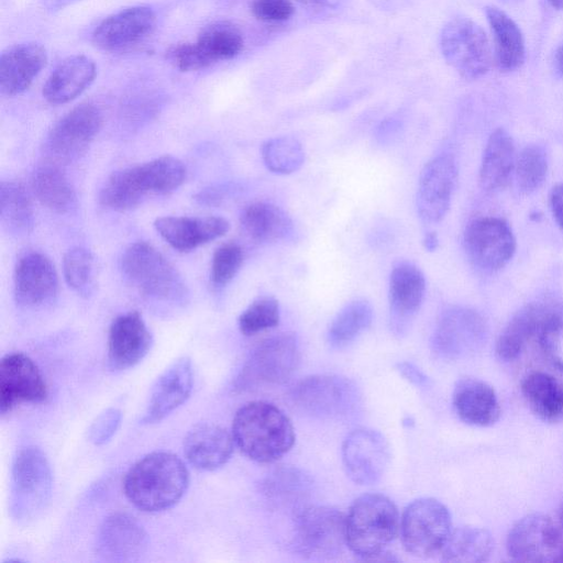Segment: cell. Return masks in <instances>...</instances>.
Instances as JSON below:
<instances>
[{"label":"cell","instance_id":"27","mask_svg":"<svg viewBox=\"0 0 563 563\" xmlns=\"http://www.w3.org/2000/svg\"><path fill=\"white\" fill-rule=\"evenodd\" d=\"M234 439L225 428L216 423L196 424L184 439V454L197 470L214 471L232 456Z\"/></svg>","mask_w":563,"mask_h":563},{"label":"cell","instance_id":"51","mask_svg":"<svg viewBox=\"0 0 563 563\" xmlns=\"http://www.w3.org/2000/svg\"><path fill=\"white\" fill-rule=\"evenodd\" d=\"M398 369L402 376H405L408 380L416 384L417 386H423L427 384L426 376L412 364L406 362L400 363L398 364Z\"/></svg>","mask_w":563,"mask_h":563},{"label":"cell","instance_id":"33","mask_svg":"<svg viewBox=\"0 0 563 563\" xmlns=\"http://www.w3.org/2000/svg\"><path fill=\"white\" fill-rule=\"evenodd\" d=\"M240 224L243 232L257 243L283 240L292 229L290 217L280 207L266 201L247 205L241 212Z\"/></svg>","mask_w":563,"mask_h":563},{"label":"cell","instance_id":"8","mask_svg":"<svg viewBox=\"0 0 563 563\" xmlns=\"http://www.w3.org/2000/svg\"><path fill=\"white\" fill-rule=\"evenodd\" d=\"M439 46L445 62L464 79H478L490 68L493 54L488 37L468 18L450 20L441 30Z\"/></svg>","mask_w":563,"mask_h":563},{"label":"cell","instance_id":"18","mask_svg":"<svg viewBox=\"0 0 563 563\" xmlns=\"http://www.w3.org/2000/svg\"><path fill=\"white\" fill-rule=\"evenodd\" d=\"M45 379L32 358L15 352L0 363V411L2 416L23 402H42L47 398Z\"/></svg>","mask_w":563,"mask_h":563},{"label":"cell","instance_id":"32","mask_svg":"<svg viewBox=\"0 0 563 563\" xmlns=\"http://www.w3.org/2000/svg\"><path fill=\"white\" fill-rule=\"evenodd\" d=\"M521 394L542 421L563 422V383L558 378L545 372H531L522 379Z\"/></svg>","mask_w":563,"mask_h":563},{"label":"cell","instance_id":"38","mask_svg":"<svg viewBox=\"0 0 563 563\" xmlns=\"http://www.w3.org/2000/svg\"><path fill=\"white\" fill-rule=\"evenodd\" d=\"M373 321V307L364 298L347 302L333 318L328 330V342L340 349L352 343Z\"/></svg>","mask_w":563,"mask_h":563},{"label":"cell","instance_id":"4","mask_svg":"<svg viewBox=\"0 0 563 563\" xmlns=\"http://www.w3.org/2000/svg\"><path fill=\"white\" fill-rule=\"evenodd\" d=\"M400 528L396 505L385 495L364 494L345 516V543L364 560L382 555Z\"/></svg>","mask_w":563,"mask_h":563},{"label":"cell","instance_id":"13","mask_svg":"<svg viewBox=\"0 0 563 563\" xmlns=\"http://www.w3.org/2000/svg\"><path fill=\"white\" fill-rule=\"evenodd\" d=\"M508 555L517 562H563V536L550 517L530 514L520 518L507 536Z\"/></svg>","mask_w":563,"mask_h":563},{"label":"cell","instance_id":"16","mask_svg":"<svg viewBox=\"0 0 563 563\" xmlns=\"http://www.w3.org/2000/svg\"><path fill=\"white\" fill-rule=\"evenodd\" d=\"M390 460L385 437L373 429L350 432L342 444V462L347 476L356 484L373 485L384 476Z\"/></svg>","mask_w":563,"mask_h":563},{"label":"cell","instance_id":"26","mask_svg":"<svg viewBox=\"0 0 563 563\" xmlns=\"http://www.w3.org/2000/svg\"><path fill=\"white\" fill-rule=\"evenodd\" d=\"M97 545L108 561H134L146 551L148 537L133 517L115 512L101 525Z\"/></svg>","mask_w":563,"mask_h":563},{"label":"cell","instance_id":"17","mask_svg":"<svg viewBox=\"0 0 563 563\" xmlns=\"http://www.w3.org/2000/svg\"><path fill=\"white\" fill-rule=\"evenodd\" d=\"M457 181L455 158L448 153L430 159L422 168L417 188V211L426 223H438L448 213Z\"/></svg>","mask_w":563,"mask_h":563},{"label":"cell","instance_id":"55","mask_svg":"<svg viewBox=\"0 0 563 563\" xmlns=\"http://www.w3.org/2000/svg\"><path fill=\"white\" fill-rule=\"evenodd\" d=\"M424 247L429 251H433L438 246V238L433 232L426 234L423 240Z\"/></svg>","mask_w":563,"mask_h":563},{"label":"cell","instance_id":"5","mask_svg":"<svg viewBox=\"0 0 563 563\" xmlns=\"http://www.w3.org/2000/svg\"><path fill=\"white\" fill-rule=\"evenodd\" d=\"M52 471L44 452L34 445L21 449L12 464L10 511L19 522L36 518L52 494Z\"/></svg>","mask_w":563,"mask_h":563},{"label":"cell","instance_id":"23","mask_svg":"<svg viewBox=\"0 0 563 563\" xmlns=\"http://www.w3.org/2000/svg\"><path fill=\"white\" fill-rule=\"evenodd\" d=\"M152 334L136 311L118 316L108 334V366L121 372L139 364L150 352Z\"/></svg>","mask_w":563,"mask_h":563},{"label":"cell","instance_id":"39","mask_svg":"<svg viewBox=\"0 0 563 563\" xmlns=\"http://www.w3.org/2000/svg\"><path fill=\"white\" fill-rule=\"evenodd\" d=\"M311 484L310 477L301 470L282 466L265 478L263 492L278 506H296L308 497Z\"/></svg>","mask_w":563,"mask_h":563},{"label":"cell","instance_id":"28","mask_svg":"<svg viewBox=\"0 0 563 563\" xmlns=\"http://www.w3.org/2000/svg\"><path fill=\"white\" fill-rule=\"evenodd\" d=\"M46 62V49L40 43H21L5 49L0 57L1 93L13 97L25 91Z\"/></svg>","mask_w":563,"mask_h":563},{"label":"cell","instance_id":"21","mask_svg":"<svg viewBox=\"0 0 563 563\" xmlns=\"http://www.w3.org/2000/svg\"><path fill=\"white\" fill-rule=\"evenodd\" d=\"M155 25L156 14L150 7L125 8L98 24L92 33V43L107 52L124 51L143 42Z\"/></svg>","mask_w":563,"mask_h":563},{"label":"cell","instance_id":"3","mask_svg":"<svg viewBox=\"0 0 563 563\" xmlns=\"http://www.w3.org/2000/svg\"><path fill=\"white\" fill-rule=\"evenodd\" d=\"M186 168L178 158L164 155L112 173L99 192L100 203L115 211L139 206L148 195H168L181 186Z\"/></svg>","mask_w":563,"mask_h":563},{"label":"cell","instance_id":"15","mask_svg":"<svg viewBox=\"0 0 563 563\" xmlns=\"http://www.w3.org/2000/svg\"><path fill=\"white\" fill-rule=\"evenodd\" d=\"M486 331V322L481 313L467 307L453 306L439 317L432 346L442 357L460 358L482 344Z\"/></svg>","mask_w":563,"mask_h":563},{"label":"cell","instance_id":"19","mask_svg":"<svg viewBox=\"0 0 563 563\" xmlns=\"http://www.w3.org/2000/svg\"><path fill=\"white\" fill-rule=\"evenodd\" d=\"M426 292V278L413 263L401 261L394 265L388 284L389 324L391 331L404 335L417 312Z\"/></svg>","mask_w":563,"mask_h":563},{"label":"cell","instance_id":"43","mask_svg":"<svg viewBox=\"0 0 563 563\" xmlns=\"http://www.w3.org/2000/svg\"><path fill=\"white\" fill-rule=\"evenodd\" d=\"M63 273L66 284L81 296L93 289L95 260L92 254L80 246L68 250L63 258Z\"/></svg>","mask_w":563,"mask_h":563},{"label":"cell","instance_id":"37","mask_svg":"<svg viewBox=\"0 0 563 563\" xmlns=\"http://www.w3.org/2000/svg\"><path fill=\"white\" fill-rule=\"evenodd\" d=\"M211 65L238 56L244 46L241 30L229 21H217L206 25L196 41Z\"/></svg>","mask_w":563,"mask_h":563},{"label":"cell","instance_id":"20","mask_svg":"<svg viewBox=\"0 0 563 563\" xmlns=\"http://www.w3.org/2000/svg\"><path fill=\"white\" fill-rule=\"evenodd\" d=\"M563 313V306L554 300H538L522 307L509 320L496 342V354L505 361L516 360L527 344L538 339L549 321Z\"/></svg>","mask_w":563,"mask_h":563},{"label":"cell","instance_id":"45","mask_svg":"<svg viewBox=\"0 0 563 563\" xmlns=\"http://www.w3.org/2000/svg\"><path fill=\"white\" fill-rule=\"evenodd\" d=\"M244 253L238 243L229 242L219 246L211 260L210 282L216 288L225 287L242 266Z\"/></svg>","mask_w":563,"mask_h":563},{"label":"cell","instance_id":"11","mask_svg":"<svg viewBox=\"0 0 563 563\" xmlns=\"http://www.w3.org/2000/svg\"><path fill=\"white\" fill-rule=\"evenodd\" d=\"M451 530L449 509L430 497L410 503L400 520L402 545L417 558H430L440 553Z\"/></svg>","mask_w":563,"mask_h":563},{"label":"cell","instance_id":"56","mask_svg":"<svg viewBox=\"0 0 563 563\" xmlns=\"http://www.w3.org/2000/svg\"><path fill=\"white\" fill-rule=\"evenodd\" d=\"M550 2V4L558 9V10H562L563 9V0H548Z\"/></svg>","mask_w":563,"mask_h":563},{"label":"cell","instance_id":"22","mask_svg":"<svg viewBox=\"0 0 563 563\" xmlns=\"http://www.w3.org/2000/svg\"><path fill=\"white\" fill-rule=\"evenodd\" d=\"M14 297L24 308L51 303L58 292V277L51 260L40 252L24 253L14 268Z\"/></svg>","mask_w":563,"mask_h":563},{"label":"cell","instance_id":"36","mask_svg":"<svg viewBox=\"0 0 563 563\" xmlns=\"http://www.w3.org/2000/svg\"><path fill=\"white\" fill-rule=\"evenodd\" d=\"M493 548L486 529L462 526L451 530L440 554L445 562L479 563L489 559Z\"/></svg>","mask_w":563,"mask_h":563},{"label":"cell","instance_id":"50","mask_svg":"<svg viewBox=\"0 0 563 563\" xmlns=\"http://www.w3.org/2000/svg\"><path fill=\"white\" fill-rule=\"evenodd\" d=\"M550 207L555 221L563 229V183L553 187L550 195Z\"/></svg>","mask_w":563,"mask_h":563},{"label":"cell","instance_id":"2","mask_svg":"<svg viewBox=\"0 0 563 563\" xmlns=\"http://www.w3.org/2000/svg\"><path fill=\"white\" fill-rule=\"evenodd\" d=\"M232 435L240 451L258 463L279 460L295 443L290 419L275 405L261 400L250 401L236 411Z\"/></svg>","mask_w":563,"mask_h":563},{"label":"cell","instance_id":"47","mask_svg":"<svg viewBox=\"0 0 563 563\" xmlns=\"http://www.w3.org/2000/svg\"><path fill=\"white\" fill-rule=\"evenodd\" d=\"M172 63L181 71H196L211 66L196 42L175 45L168 53Z\"/></svg>","mask_w":563,"mask_h":563},{"label":"cell","instance_id":"7","mask_svg":"<svg viewBox=\"0 0 563 563\" xmlns=\"http://www.w3.org/2000/svg\"><path fill=\"white\" fill-rule=\"evenodd\" d=\"M128 280L143 295L157 300H179L186 295L181 276L170 262L146 242L131 244L121 257Z\"/></svg>","mask_w":563,"mask_h":563},{"label":"cell","instance_id":"48","mask_svg":"<svg viewBox=\"0 0 563 563\" xmlns=\"http://www.w3.org/2000/svg\"><path fill=\"white\" fill-rule=\"evenodd\" d=\"M122 412L118 408H108L101 412L88 429V439L95 445L107 443L121 424Z\"/></svg>","mask_w":563,"mask_h":563},{"label":"cell","instance_id":"57","mask_svg":"<svg viewBox=\"0 0 563 563\" xmlns=\"http://www.w3.org/2000/svg\"><path fill=\"white\" fill-rule=\"evenodd\" d=\"M561 525L563 527V507H562V510H561Z\"/></svg>","mask_w":563,"mask_h":563},{"label":"cell","instance_id":"42","mask_svg":"<svg viewBox=\"0 0 563 563\" xmlns=\"http://www.w3.org/2000/svg\"><path fill=\"white\" fill-rule=\"evenodd\" d=\"M262 158L272 173L288 175L300 169L305 162V151L297 139L276 136L262 145Z\"/></svg>","mask_w":563,"mask_h":563},{"label":"cell","instance_id":"49","mask_svg":"<svg viewBox=\"0 0 563 563\" xmlns=\"http://www.w3.org/2000/svg\"><path fill=\"white\" fill-rule=\"evenodd\" d=\"M253 15L264 22H283L290 19L295 12L289 0H252Z\"/></svg>","mask_w":563,"mask_h":563},{"label":"cell","instance_id":"41","mask_svg":"<svg viewBox=\"0 0 563 563\" xmlns=\"http://www.w3.org/2000/svg\"><path fill=\"white\" fill-rule=\"evenodd\" d=\"M549 170L545 148L540 144L526 145L516 156L514 176L518 191L530 195L544 183Z\"/></svg>","mask_w":563,"mask_h":563},{"label":"cell","instance_id":"34","mask_svg":"<svg viewBox=\"0 0 563 563\" xmlns=\"http://www.w3.org/2000/svg\"><path fill=\"white\" fill-rule=\"evenodd\" d=\"M485 13L493 32L496 63L503 71H514L525 62L526 48L517 23L495 5L486 7Z\"/></svg>","mask_w":563,"mask_h":563},{"label":"cell","instance_id":"6","mask_svg":"<svg viewBox=\"0 0 563 563\" xmlns=\"http://www.w3.org/2000/svg\"><path fill=\"white\" fill-rule=\"evenodd\" d=\"M299 362V342L294 333L272 335L250 353L236 377L235 387L240 390H252L282 385L292 376Z\"/></svg>","mask_w":563,"mask_h":563},{"label":"cell","instance_id":"9","mask_svg":"<svg viewBox=\"0 0 563 563\" xmlns=\"http://www.w3.org/2000/svg\"><path fill=\"white\" fill-rule=\"evenodd\" d=\"M292 405L316 418H342L360 405L361 394L355 383L334 374H318L298 382L290 391Z\"/></svg>","mask_w":563,"mask_h":563},{"label":"cell","instance_id":"29","mask_svg":"<svg viewBox=\"0 0 563 563\" xmlns=\"http://www.w3.org/2000/svg\"><path fill=\"white\" fill-rule=\"evenodd\" d=\"M452 402L459 418L470 426L490 427L500 417L495 389L477 378L460 379L454 387Z\"/></svg>","mask_w":563,"mask_h":563},{"label":"cell","instance_id":"53","mask_svg":"<svg viewBox=\"0 0 563 563\" xmlns=\"http://www.w3.org/2000/svg\"><path fill=\"white\" fill-rule=\"evenodd\" d=\"M554 69L558 75L563 76V44H561L555 51Z\"/></svg>","mask_w":563,"mask_h":563},{"label":"cell","instance_id":"25","mask_svg":"<svg viewBox=\"0 0 563 563\" xmlns=\"http://www.w3.org/2000/svg\"><path fill=\"white\" fill-rule=\"evenodd\" d=\"M154 228L162 239L179 252L192 251L222 235L230 223L222 217H159Z\"/></svg>","mask_w":563,"mask_h":563},{"label":"cell","instance_id":"24","mask_svg":"<svg viewBox=\"0 0 563 563\" xmlns=\"http://www.w3.org/2000/svg\"><path fill=\"white\" fill-rule=\"evenodd\" d=\"M192 386L191 361L187 356L179 357L156 380L142 422L153 424L162 421L189 398Z\"/></svg>","mask_w":563,"mask_h":563},{"label":"cell","instance_id":"52","mask_svg":"<svg viewBox=\"0 0 563 563\" xmlns=\"http://www.w3.org/2000/svg\"><path fill=\"white\" fill-rule=\"evenodd\" d=\"M45 10L49 12L59 11L78 0H41Z\"/></svg>","mask_w":563,"mask_h":563},{"label":"cell","instance_id":"1","mask_svg":"<svg viewBox=\"0 0 563 563\" xmlns=\"http://www.w3.org/2000/svg\"><path fill=\"white\" fill-rule=\"evenodd\" d=\"M189 485L186 464L175 454L156 451L135 462L123 479L129 501L145 512H158L176 505Z\"/></svg>","mask_w":563,"mask_h":563},{"label":"cell","instance_id":"14","mask_svg":"<svg viewBox=\"0 0 563 563\" xmlns=\"http://www.w3.org/2000/svg\"><path fill=\"white\" fill-rule=\"evenodd\" d=\"M102 114L90 102L76 106L49 130L46 147L55 161L71 162L86 153L100 131Z\"/></svg>","mask_w":563,"mask_h":563},{"label":"cell","instance_id":"12","mask_svg":"<svg viewBox=\"0 0 563 563\" xmlns=\"http://www.w3.org/2000/svg\"><path fill=\"white\" fill-rule=\"evenodd\" d=\"M463 243L471 263L485 273L504 268L517 249L511 228L497 217H481L470 221L464 231Z\"/></svg>","mask_w":563,"mask_h":563},{"label":"cell","instance_id":"30","mask_svg":"<svg viewBox=\"0 0 563 563\" xmlns=\"http://www.w3.org/2000/svg\"><path fill=\"white\" fill-rule=\"evenodd\" d=\"M97 68L86 55H73L60 62L43 86V97L51 104H64L81 95L93 81Z\"/></svg>","mask_w":563,"mask_h":563},{"label":"cell","instance_id":"40","mask_svg":"<svg viewBox=\"0 0 563 563\" xmlns=\"http://www.w3.org/2000/svg\"><path fill=\"white\" fill-rule=\"evenodd\" d=\"M0 216L5 228L18 234L29 233L34 224V211L24 186L18 181H1Z\"/></svg>","mask_w":563,"mask_h":563},{"label":"cell","instance_id":"35","mask_svg":"<svg viewBox=\"0 0 563 563\" xmlns=\"http://www.w3.org/2000/svg\"><path fill=\"white\" fill-rule=\"evenodd\" d=\"M31 185L36 199L49 210L66 213L75 207V190L54 161L45 162L34 170Z\"/></svg>","mask_w":563,"mask_h":563},{"label":"cell","instance_id":"54","mask_svg":"<svg viewBox=\"0 0 563 563\" xmlns=\"http://www.w3.org/2000/svg\"><path fill=\"white\" fill-rule=\"evenodd\" d=\"M311 7H333L338 0H296Z\"/></svg>","mask_w":563,"mask_h":563},{"label":"cell","instance_id":"10","mask_svg":"<svg viewBox=\"0 0 563 563\" xmlns=\"http://www.w3.org/2000/svg\"><path fill=\"white\" fill-rule=\"evenodd\" d=\"M292 547L302 558L332 560L345 543V517L329 506H308L295 517Z\"/></svg>","mask_w":563,"mask_h":563},{"label":"cell","instance_id":"46","mask_svg":"<svg viewBox=\"0 0 563 563\" xmlns=\"http://www.w3.org/2000/svg\"><path fill=\"white\" fill-rule=\"evenodd\" d=\"M537 340L548 361L563 371V313L549 321Z\"/></svg>","mask_w":563,"mask_h":563},{"label":"cell","instance_id":"44","mask_svg":"<svg viewBox=\"0 0 563 563\" xmlns=\"http://www.w3.org/2000/svg\"><path fill=\"white\" fill-rule=\"evenodd\" d=\"M279 319L278 300L272 296H262L240 314L238 324L242 334L251 336L275 328Z\"/></svg>","mask_w":563,"mask_h":563},{"label":"cell","instance_id":"31","mask_svg":"<svg viewBox=\"0 0 563 563\" xmlns=\"http://www.w3.org/2000/svg\"><path fill=\"white\" fill-rule=\"evenodd\" d=\"M516 163L515 145L510 134L497 128L489 135L479 167V185L488 192L503 189L509 183Z\"/></svg>","mask_w":563,"mask_h":563}]
</instances>
